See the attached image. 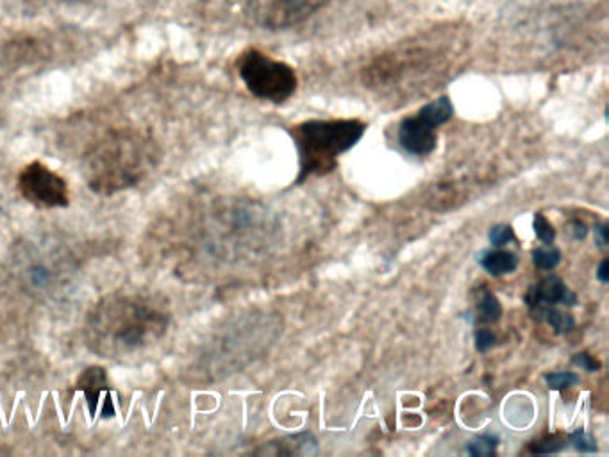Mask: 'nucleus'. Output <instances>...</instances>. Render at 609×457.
Instances as JSON below:
<instances>
[{
    "label": "nucleus",
    "mask_w": 609,
    "mask_h": 457,
    "mask_svg": "<svg viewBox=\"0 0 609 457\" xmlns=\"http://www.w3.org/2000/svg\"><path fill=\"white\" fill-rule=\"evenodd\" d=\"M166 302L143 290H117L86 316V347L106 359L133 358L151 349L171 326Z\"/></svg>",
    "instance_id": "f257e3e1"
},
{
    "label": "nucleus",
    "mask_w": 609,
    "mask_h": 457,
    "mask_svg": "<svg viewBox=\"0 0 609 457\" xmlns=\"http://www.w3.org/2000/svg\"><path fill=\"white\" fill-rule=\"evenodd\" d=\"M157 146L151 138L134 129L106 134L85 157V177L100 195L133 188L156 166Z\"/></svg>",
    "instance_id": "f03ea898"
},
{
    "label": "nucleus",
    "mask_w": 609,
    "mask_h": 457,
    "mask_svg": "<svg viewBox=\"0 0 609 457\" xmlns=\"http://www.w3.org/2000/svg\"><path fill=\"white\" fill-rule=\"evenodd\" d=\"M367 126L359 120H309L293 128L292 134L301 157L303 183L309 175L331 172L336 157L350 151L363 138Z\"/></svg>",
    "instance_id": "7ed1b4c3"
},
{
    "label": "nucleus",
    "mask_w": 609,
    "mask_h": 457,
    "mask_svg": "<svg viewBox=\"0 0 609 457\" xmlns=\"http://www.w3.org/2000/svg\"><path fill=\"white\" fill-rule=\"evenodd\" d=\"M14 269L20 287L39 301L59 297L74 279V260L68 250L47 241H31L17 250Z\"/></svg>",
    "instance_id": "20e7f679"
},
{
    "label": "nucleus",
    "mask_w": 609,
    "mask_h": 457,
    "mask_svg": "<svg viewBox=\"0 0 609 457\" xmlns=\"http://www.w3.org/2000/svg\"><path fill=\"white\" fill-rule=\"evenodd\" d=\"M238 74L254 97L274 105H283L297 90L298 80L292 66L275 62L260 51H249L240 57Z\"/></svg>",
    "instance_id": "39448f33"
},
{
    "label": "nucleus",
    "mask_w": 609,
    "mask_h": 457,
    "mask_svg": "<svg viewBox=\"0 0 609 457\" xmlns=\"http://www.w3.org/2000/svg\"><path fill=\"white\" fill-rule=\"evenodd\" d=\"M22 197L36 208H65L70 203L67 181L40 161H33L19 175Z\"/></svg>",
    "instance_id": "423d86ee"
},
{
    "label": "nucleus",
    "mask_w": 609,
    "mask_h": 457,
    "mask_svg": "<svg viewBox=\"0 0 609 457\" xmlns=\"http://www.w3.org/2000/svg\"><path fill=\"white\" fill-rule=\"evenodd\" d=\"M327 0H258V19L270 29L301 24L320 10Z\"/></svg>",
    "instance_id": "0eeeda50"
},
{
    "label": "nucleus",
    "mask_w": 609,
    "mask_h": 457,
    "mask_svg": "<svg viewBox=\"0 0 609 457\" xmlns=\"http://www.w3.org/2000/svg\"><path fill=\"white\" fill-rule=\"evenodd\" d=\"M525 302L531 307L534 318L540 320L547 307L556 306V304L576 306L577 297L576 293H572L567 284L563 283L562 279L547 278L530 287V292L525 295Z\"/></svg>",
    "instance_id": "6e6552de"
},
{
    "label": "nucleus",
    "mask_w": 609,
    "mask_h": 457,
    "mask_svg": "<svg viewBox=\"0 0 609 457\" xmlns=\"http://www.w3.org/2000/svg\"><path fill=\"white\" fill-rule=\"evenodd\" d=\"M435 126H431L421 115L402 120L399 128V143L407 154L413 156H429L435 151L438 137Z\"/></svg>",
    "instance_id": "1a4fd4ad"
},
{
    "label": "nucleus",
    "mask_w": 609,
    "mask_h": 457,
    "mask_svg": "<svg viewBox=\"0 0 609 457\" xmlns=\"http://www.w3.org/2000/svg\"><path fill=\"white\" fill-rule=\"evenodd\" d=\"M77 388L85 393L86 402L90 405L91 413H95L99 407L100 399L108 392V376L105 368H86L85 372L80 373Z\"/></svg>",
    "instance_id": "9d476101"
},
{
    "label": "nucleus",
    "mask_w": 609,
    "mask_h": 457,
    "mask_svg": "<svg viewBox=\"0 0 609 457\" xmlns=\"http://www.w3.org/2000/svg\"><path fill=\"white\" fill-rule=\"evenodd\" d=\"M482 269L487 270L488 274L496 275H505L515 272L516 266H519V255L513 254V252H505V250H487L482 252L481 260Z\"/></svg>",
    "instance_id": "9b49d317"
},
{
    "label": "nucleus",
    "mask_w": 609,
    "mask_h": 457,
    "mask_svg": "<svg viewBox=\"0 0 609 457\" xmlns=\"http://www.w3.org/2000/svg\"><path fill=\"white\" fill-rule=\"evenodd\" d=\"M275 448L274 454H284V456H297V454H303V456H312V454H317V442L313 438V434L303 433L297 434V436H290V438L281 439L278 444H274Z\"/></svg>",
    "instance_id": "f8f14e48"
},
{
    "label": "nucleus",
    "mask_w": 609,
    "mask_h": 457,
    "mask_svg": "<svg viewBox=\"0 0 609 457\" xmlns=\"http://www.w3.org/2000/svg\"><path fill=\"white\" fill-rule=\"evenodd\" d=\"M418 115L425 118L431 126L439 128V126H444V123L449 122L450 118H453V102H450L449 97H439V99L433 100L429 105L424 106V108L418 111Z\"/></svg>",
    "instance_id": "ddd939ff"
},
{
    "label": "nucleus",
    "mask_w": 609,
    "mask_h": 457,
    "mask_svg": "<svg viewBox=\"0 0 609 457\" xmlns=\"http://www.w3.org/2000/svg\"><path fill=\"white\" fill-rule=\"evenodd\" d=\"M502 306L499 298L491 293L485 292L481 301L477 304L476 307V318L474 320L482 322V324H490V322H497L501 318Z\"/></svg>",
    "instance_id": "4468645a"
},
{
    "label": "nucleus",
    "mask_w": 609,
    "mask_h": 457,
    "mask_svg": "<svg viewBox=\"0 0 609 457\" xmlns=\"http://www.w3.org/2000/svg\"><path fill=\"white\" fill-rule=\"evenodd\" d=\"M540 320L547 322L548 326L553 327L557 335H567V333H570L574 326H576L574 316L568 315V313L557 312V309H553V307H547V309L543 312Z\"/></svg>",
    "instance_id": "2eb2a0df"
},
{
    "label": "nucleus",
    "mask_w": 609,
    "mask_h": 457,
    "mask_svg": "<svg viewBox=\"0 0 609 457\" xmlns=\"http://www.w3.org/2000/svg\"><path fill=\"white\" fill-rule=\"evenodd\" d=\"M562 261V250L547 246V249L533 250V263L542 270L556 269Z\"/></svg>",
    "instance_id": "dca6fc26"
},
{
    "label": "nucleus",
    "mask_w": 609,
    "mask_h": 457,
    "mask_svg": "<svg viewBox=\"0 0 609 457\" xmlns=\"http://www.w3.org/2000/svg\"><path fill=\"white\" fill-rule=\"evenodd\" d=\"M499 445V438L493 434H485L481 438L474 439L472 444L468 445L467 453L470 456H493Z\"/></svg>",
    "instance_id": "f3484780"
},
{
    "label": "nucleus",
    "mask_w": 609,
    "mask_h": 457,
    "mask_svg": "<svg viewBox=\"0 0 609 457\" xmlns=\"http://www.w3.org/2000/svg\"><path fill=\"white\" fill-rule=\"evenodd\" d=\"M567 445V439L559 436V434H554V436H547V438L540 439L536 444L531 445L530 450L533 454H556L562 453Z\"/></svg>",
    "instance_id": "a211bd4d"
},
{
    "label": "nucleus",
    "mask_w": 609,
    "mask_h": 457,
    "mask_svg": "<svg viewBox=\"0 0 609 457\" xmlns=\"http://www.w3.org/2000/svg\"><path fill=\"white\" fill-rule=\"evenodd\" d=\"M534 232H536L542 243L553 246L554 238H556V229H554L553 224L548 222L547 218L543 217L542 213H539L534 217Z\"/></svg>",
    "instance_id": "6ab92c4d"
},
{
    "label": "nucleus",
    "mask_w": 609,
    "mask_h": 457,
    "mask_svg": "<svg viewBox=\"0 0 609 457\" xmlns=\"http://www.w3.org/2000/svg\"><path fill=\"white\" fill-rule=\"evenodd\" d=\"M545 381H547L548 388L551 390H565V388L574 387L579 382L576 373L572 372H557V373H547L545 376Z\"/></svg>",
    "instance_id": "aec40b11"
},
{
    "label": "nucleus",
    "mask_w": 609,
    "mask_h": 457,
    "mask_svg": "<svg viewBox=\"0 0 609 457\" xmlns=\"http://www.w3.org/2000/svg\"><path fill=\"white\" fill-rule=\"evenodd\" d=\"M515 240V231L511 226H496L491 227L490 231V241L491 246L504 247L510 243V241Z\"/></svg>",
    "instance_id": "412c9836"
},
{
    "label": "nucleus",
    "mask_w": 609,
    "mask_h": 457,
    "mask_svg": "<svg viewBox=\"0 0 609 457\" xmlns=\"http://www.w3.org/2000/svg\"><path fill=\"white\" fill-rule=\"evenodd\" d=\"M570 442L579 453H596L597 450L596 439L591 438L590 434H586L583 429L572 434Z\"/></svg>",
    "instance_id": "4be33fe9"
},
{
    "label": "nucleus",
    "mask_w": 609,
    "mask_h": 457,
    "mask_svg": "<svg viewBox=\"0 0 609 457\" xmlns=\"http://www.w3.org/2000/svg\"><path fill=\"white\" fill-rule=\"evenodd\" d=\"M572 363L576 364V367L581 368V370H585V372H597L600 368L599 361H597L596 358H591L590 353L588 352H581L576 353L574 358H572Z\"/></svg>",
    "instance_id": "5701e85b"
},
{
    "label": "nucleus",
    "mask_w": 609,
    "mask_h": 457,
    "mask_svg": "<svg viewBox=\"0 0 609 457\" xmlns=\"http://www.w3.org/2000/svg\"><path fill=\"white\" fill-rule=\"evenodd\" d=\"M497 338L490 329H479L476 333V349L479 352H488L496 345Z\"/></svg>",
    "instance_id": "b1692460"
},
{
    "label": "nucleus",
    "mask_w": 609,
    "mask_h": 457,
    "mask_svg": "<svg viewBox=\"0 0 609 457\" xmlns=\"http://www.w3.org/2000/svg\"><path fill=\"white\" fill-rule=\"evenodd\" d=\"M570 232L574 240H585L586 235H588V229H586V226L581 222V220H572Z\"/></svg>",
    "instance_id": "393cba45"
},
{
    "label": "nucleus",
    "mask_w": 609,
    "mask_h": 457,
    "mask_svg": "<svg viewBox=\"0 0 609 457\" xmlns=\"http://www.w3.org/2000/svg\"><path fill=\"white\" fill-rule=\"evenodd\" d=\"M596 238H597V243H599V247H608L609 236H608V226H606V224H602V226L596 227Z\"/></svg>",
    "instance_id": "a878e982"
},
{
    "label": "nucleus",
    "mask_w": 609,
    "mask_h": 457,
    "mask_svg": "<svg viewBox=\"0 0 609 457\" xmlns=\"http://www.w3.org/2000/svg\"><path fill=\"white\" fill-rule=\"evenodd\" d=\"M609 263L608 260L602 261L599 266V272H597V278H599L600 283H608L609 281Z\"/></svg>",
    "instance_id": "bb28decb"
}]
</instances>
